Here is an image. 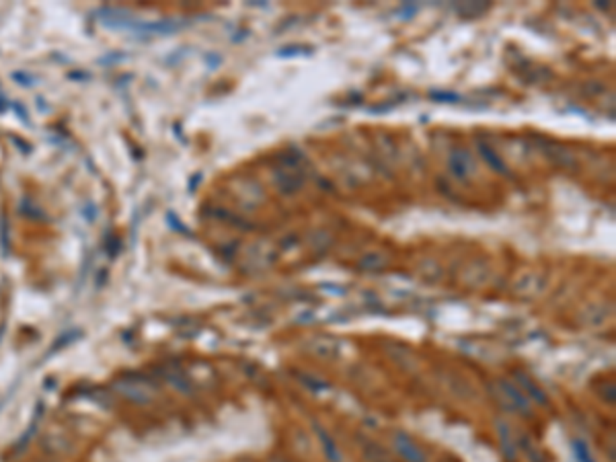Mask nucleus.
I'll return each instance as SVG.
<instances>
[{
    "instance_id": "obj_1",
    "label": "nucleus",
    "mask_w": 616,
    "mask_h": 462,
    "mask_svg": "<svg viewBox=\"0 0 616 462\" xmlns=\"http://www.w3.org/2000/svg\"><path fill=\"white\" fill-rule=\"evenodd\" d=\"M479 148H481V150H479V152H481V157L485 159V161H487V163L491 164V169H495V171H497V173H502V175H508L509 171L506 169V163H504V161H502V159H499V157H497V154H495V152H493V150L487 146V144L479 142Z\"/></svg>"
},
{
    "instance_id": "obj_2",
    "label": "nucleus",
    "mask_w": 616,
    "mask_h": 462,
    "mask_svg": "<svg viewBox=\"0 0 616 462\" xmlns=\"http://www.w3.org/2000/svg\"><path fill=\"white\" fill-rule=\"evenodd\" d=\"M399 440H401V442H399V446H397V448L401 450V454L405 456V458H407V461L424 462V454H421L417 448H413V444H409V442H407L402 435H399Z\"/></svg>"
},
{
    "instance_id": "obj_3",
    "label": "nucleus",
    "mask_w": 616,
    "mask_h": 462,
    "mask_svg": "<svg viewBox=\"0 0 616 462\" xmlns=\"http://www.w3.org/2000/svg\"><path fill=\"white\" fill-rule=\"evenodd\" d=\"M450 164H452V171H454L460 179H464V177H466V171H468V166H466V154H464V152H454V154H452V159H450Z\"/></svg>"
},
{
    "instance_id": "obj_4",
    "label": "nucleus",
    "mask_w": 616,
    "mask_h": 462,
    "mask_svg": "<svg viewBox=\"0 0 616 462\" xmlns=\"http://www.w3.org/2000/svg\"><path fill=\"white\" fill-rule=\"evenodd\" d=\"M310 54H313V48H306V46H288V48L277 50V55H280V58H292V55H310Z\"/></svg>"
},
{
    "instance_id": "obj_5",
    "label": "nucleus",
    "mask_w": 616,
    "mask_h": 462,
    "mask_svg": "<svg viewBox=\"0 0 616 462\" xmlns=\"http://www.w3.org/2000/svg\"><path fill=\"white\" fill-rule=\"evenodd\" d=\"M429 97L433 101H438V103H458V101H462L460 95H456V93H444V91H431Z\"/></svg>"
}]
</instances>
